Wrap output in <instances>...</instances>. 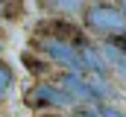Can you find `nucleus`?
<instances>
[{"label":"nucleus","mask_w":126,"mask_h":117,"mask_svg":"<svg viewBox=\"0 0 126 117\" xmlns=\"http://www.w3.org/2000/svg\"><path fill=\"white\" fill-rule=\"evenodd\" d=\"M82 21L88 29L100 35L126 32V15L120 12V6H111V3H91L88 9H82Z\"/></svg>","instance_id":"nucleus-1"},{"label":"nucleus","mask_w":126,"mask_h":117,"mask_svg":"<svg viewBox=\"0 0 126 117\" xmlns=\"http://www.w3.org/2000/svg\"><path fill=\"white\" fill-rule=\"evenodd\" d=\"M32 44L38 47V53H44L47 58H53L56 64H62L67 70H76V73H85V70H82V61H79V50H76L73 44H67V41L50 35V32L41 35V38H35Z\"/></svg>","instance_id":"nucleus-2"},{"label":"nucleus","mask_w":126,"mask_h":117,"mask_svg":"<svg viewBox=\"0 0 126 117\" xmlns=\"http://www.w3.org/2000/svg\"><path fill=\"white\" fill-rule=\"evenodd\" d=\"M24 100H27L30 108H64V105L76 102L62 85H50V82H41V85L30 88Z\"/></svg>","instance_id":"nucleus-3"},{"label":"nucleus","mask_w":126,"mask_h":117,"mask_svg":"<svg viewBox=\"0 0 126 117\" xmlns=\"http://www.w3.org/2000/svg\"><path fill=\"white\" fill-rule=\"evenodd\" d=\"M59 85L73 97V100H88V102H94V94H91V88H88V79H85V73H76V70H67L62 79H59Z\"/></svg>","instance_id":"nucleus-4"},{"label":"nucleus","mask_w":126,"mask_h":117,"mask_svg":"<svg viewBox=\"0 0 126 117\" xmlns=\"http://www.w3.org/2000/svg\"><path fill=\"white\" fill-rule=\"evenodd\" d=\"M76 50H79V61H82V70L85 73H109V61L103 56V50H97L91 44H82Z\"/></svg>","instance_id":"nucleus-5"},{"label":"nucleus","mask_w":126,"mask_h":117,"mask_svg":"<svg viewBox=\"0 0 126 117\" xmlns=\"http://www.w3.org/2000/svg\"><path fill=\"white\" fill-rule=\"evenodd\" d=\"M50 35H56V38H62L67 44H73V47H82V44H88L85 41V35H82V29H76L70 21H53L50 27H47Z\"/></svg>","instance_id":"nucleus-6"},{"label":"nucleus","mask_w":126,"mask_h":117,"mask_svg":"<svg viewBox=\"0 0 126 117\" xmlns=\"http://www.w3.org/2000/svg\"><path fill=\"white\" fill-rule=\"evenodd\" d=\"M103 56H106V61L114 67V73H117V76H120V79L126 82V53L114 50L111 44H106V47H103Z\"/></svg>","instance_id":"nucleus-7"},{"label":"nucleus","mask_w":126,"mask_h":117,"mask_svg":"<svg viewBox=\"0 0 126 117\" xmlns=\"http://www.w3.org/2000/svg\"><path fill=\"white\" fill-rule=\"evenodd\" d=\"M38 3L44 9L56 12V15H73V12L82 9V0H38Z\"/></svg>","instance_id":"nucleus-8"},{"label":"nucleus","mask_w":126,"mask_h":117,"mask_svg":"<svg viewBox=\"0 0 126 117\" xmlns=\"http://www.w3.org/2000/svg\"><path fill=\"white\" fill-rule=\"evenodd\" d=\"M21 61H24V67L30 70V73H35V76H41L44 70H47V58H41V56H35V53H24L21 56Z\"/></svg>","instance_id":"nucleus-9"},{"label":"nucleus","mask_w":126,"mask_h":117,"mask_svg":"<svg viewBox=\"0 0 126 117\" xmlns=\"http://www.w3.org/2000/svg\"><path fill=\"white\" fill-rule=\"evenodd\" d=\"M12 82H15V73H12V67L6 64V61H0V97L12 88Z\"/></svg>","instance_id":"nucleus-10"},{"label":"nucleus","mask_w":126,"mask_h":117,"mask_svg":"<svg viewBox=\"0 0 126 117\" xmlns=\"http://www.w3.org/2000/svg\"><path fill=\"white\" fill-rule=\"evenodd\" d=\"M106 44H111L114 50H120V53H126V32H117V35H109V41Z\"/></svg>","instance_id":"nucleus-11"},{"label":"nucleus","mask_w":126,"mask_h":117,"mask_svg":"<svg viewBox=\"0 0 126 117\" xmlns=\"http://www.w3.org/2000/svg\"><path fill=\"white\" fill-rule=\"evenodd\" d=\"M97 111H100V117H126L120 108H111V105H100Z\"/></svg>","instance_id":"nucleus-12"},{"label":"nucleus","mask_w":126,"mask_h":117,"mask_svg":"<svg viewBox=\"0 0 126 117\" xmlns=\"http://www.w3.org/2000/svg\"><path fill=\"white\" fill-rule=\"evenodd\" d=\"M70 117H100V111H97V108H88V111H85V108H79V111H73Z\"/></svg>","instance_id":"nucleus-13"},{"label":"nucleus","mask_w":126,"mask_h":117,"mask_svg":"<svg viewBox=\"0 0 126 117\" xmlns=\"http://www.w3.org/2000/svg\"><path fill=\"white\" fill-rule=\"evenodd\" d=\"M120 12H123V15H126V0H120Z\"/></svg>","instance_id":"nucleus-14"},{"label":"nucleus","mask_w":126,"mask_h":117,"mask_svg":"<svg viewBox=\"0 0 126 117\" xmlns=\"http://www.w3.org/2000/svg\"><path fill=\"white\" fill-rule=\"evenodd\" d=\"M38 117H59V114H38Z\"/></svg>","instance_id":"nucleus-15"}]
</instances>
